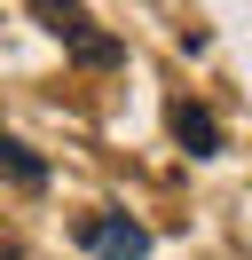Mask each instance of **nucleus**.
Wrapping results in <instances>:
<instances>
[{"mask_svg": "<svg viewBox=\"0 0 252 260\" xmlns=\"http://www.w3.org/2000/svg\"><path fill=\"white\" fill-rule=\"evenodd\" d=\"M24 8H32V16H40V24H47V32H55V40H63V48H71L87 71H110V63L126 55L118 40H110L103 24L87 16V8H79V0H24Z\"/></svg>", "mask_w": 252, "mask_h": 260, "instance_id": "obj_1", "label": "nucleus"}, {"mask_svg": "<svg viewBox=\"0 0 252 260\" xmlns=\"http://www.w3.org/2000/svg\"><path fill=\"white\" fill-rule=\"evenodd\" d=\"M79 252H94V260H142L150 252V229L142 221H126V213H79Z\"/></svg>", "mask_w": 252, "mask_h": 260, "instance_id": "obj_2", "label": "nucleus"}, {"mask_svg": "<svg viewBox=\"0 0 252 260\" xmlns=\"http://www.w3.org/2000/svg\"><path fill=\"white\" fill-rule=\"evenodd\" d=\"M173 134H181V150H189V158H213V150H220V118L213 111H205V103H173Z\"/></svg>", "mask_w": 252, "mask_h": 260, "instance_id": "obj_3", "label": "nucleus"}, {"mask_svg": "<svg viewBox=\"0 0 252 260\" xmlns=\"http://www.w3.org/2000/svg\"><path fill=\"white\" fill-rule=\"evenodd\" d=\"M0 174H8V181H16V189H47V166H40V158H32V150H24V142H16V134H0Z\"/></svg>", "mask_w": 252, "mask_h": 260, "instance_id": "obj_4", "label": "nucleus"}]
</instances>
